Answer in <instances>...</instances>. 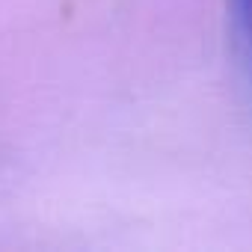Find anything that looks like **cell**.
Masks as SVG:
<instances>
[{"mask_svg": "<svg viewBox=\"0 0 252 252\" xmlns=\"http://www.w3.org/2000/svg\"><path fill=\"white\" fill-rule=\"evenodd\" d=\"M228 12H231V27L240 45V57L252 80V0H228Z\"/></svg>", "mask_w": 252, "mask_h": 252, "instance_id": "1", "label": "cell"}]
</instances>
